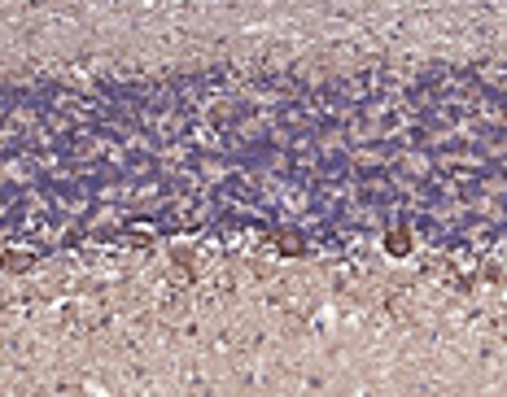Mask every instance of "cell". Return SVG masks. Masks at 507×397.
Segmentation results:
<instances>
[{"label": "cell", "instance_id": "obj_1", "mask_svg": "<svg viewBox=\"0 0 507 397\" xmlns=\"http://www.w3.org/2000/svg\"><path fill=\"white\" fill-rule=\"evenodd\" d=\"M389 253H407V236H402V231H398V236H389Z\"/></svg>", "mask_w": 507, "mask_h": 397}]
</instances>
